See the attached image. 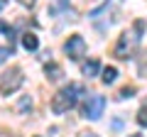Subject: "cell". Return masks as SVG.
Instances as JSON below:
<instances>
[{"label":"cell","instance_id":"cell-10","mask_svg":"<svg viewBox=\"0 0 147 137\" xmlns=\"http://www.w3.org/2000/svg\"><path fill=\"white\" fill-rule=\"evenodd\" d=\"M12 54V47H0V64H5V59Z\"/></svg>","mask_w":147,"mask_h":137},{"label":"cell","instance_id":"cell-12","mask_svg":"<svg viewBox=\"0 0 147 137\" xmlns=\"http://www.w3.org/2000/svg\"><path fill=\"white\" fill-rule=\"evenodd\" d=\"M132 95H135V88H132V86H130V88H123L118 98H132Z\"/></svg>","mask_w":147,"mask_h":137},{"label":"cell","instance_id":"cell-4","mask_svg":"<svg viewBox=\"0 0 147 137\" xmlns=\"http://www.w3.org/2000/svg\"><path fill=\"white\" fill-rule=\"evenodd\" d=\"M64 52L69 54V59L79 61V59L86 54V42H84V37H79V34L69 37V39H66V44H64Z\"/></svg>","mask_w":147,"mask_h":137},{"label":"cell","instance_id":"cell-15","mask_svg":"<svg viewBox=\"0 0 147 137\" xmlns=\"http://www.w3.org/2000/svg\"><path fill=\"white\" fill-rule=\"evenodd\" d=\"M86 137H98V135H93V132H88V135H86Z\"/></svg>","mask_w":147,"mask_h":137},{"label":"cell","instance_id":"cell-6","mask_svg":"<svg viewBox=\"0 0 147 137\" xmlns=\"http://www.w3.org/2000/svg\"><path fill=\"white\" fill-rule=\"evenodd\" d=\"M22 47H25L27 52H34V49L39 47V39H37L34 34H30V32H27V34H22Z\"/></svg>","mask_w":147,"mask_h":137},{"label":"cell","instance_id":"cell-7","mask_svg":"<svg viewBox=\"0 0 147 137\" xmlns=\"http://www.w3.org/2000/svg\"><path fill=\"white\" fill-rule=\"evenodd\" d=\"M44 71H47V76L52 81H57V79H61L64 76V71H61V66H59V64H47V66H44Z\"/></svg>","mask_w":147,"mask_h":137},{"label":"cell","instance_id":"cell-14","mask_svg":"<svg viewBox=\"0 0 147 137\" xmlns=\"http://www.w3.org/2000/svg\"><path fill=\"white\" fill-rule=\"evenodd\" d=\"M20 3H22V5H27V7H32V5H34V0H20Z\"/></svg>","mask_w":147,"mask_h":137},{"label":"cell","instance_id":"cell-18","mask_svg":"<svg viewBox=\"0 0 147 137\" xmlns=\"http://www.w3.org/2000/svg\"><path fill=\"white\" fill-rule=\"evenodd\" d=\"M100 3H103V0H100Z\"/></svg>","mask_w":147,"mask_h":137},{"label":"cell","instance_id":"cell-16","mask_svg":"<svg viewBox=\"0 0 147 137\" xmlns=\"http://www.w3.org/2000/svg\"><path fill=\"white\" fill-rule=\"evenodd\" d=\"M132 137H140V135H132Z\"/></svg>","mask_w":147,"mask_h":137},{"label":"cell","instance_id":"cell-9","mask_svg":"<svg viewBox=\"0 0 147 137\" xmlns=\"http://www.w3.org/2000/svg\"><path fill=\"white\" fill-rule=\"evenodd\" d=\"M98 74V59H91L84 64V76H96Z\"/></svg>","mask_w":147,"mask_h":137},{"label":"cell","instance_id":"cell-17","mask_svg":"<svg viewBox=\"0 0 147 137\" xmlns=\"http://www.w3.org/2000/svg\"><path fill=\"white\" fill-rule=\"evenodd\" d=\"M0 5H3V0H0Z\"/></svg>","mask_w":147,"mask_h":137},{"label":"cell","instance_id":"cell-13","mask_svg":"<svg viewBox=\"0 0 147 137\" xmlns=\"http://www.w3.org/2000/svg\"><path fill=\"white\" fill-rule=\"evenodd\" d=\"M17 108H20V110H27V108H32V100H30V98H22Z\"/></svg>","mask_w":147,"mask_h":137},{"label":"cell","instance_id":"cell-1","mask_svg":"<svg viewBox=\"0 0 147 137\" xmlns=\"http://www.w3.org/2000/svg\"><path fill=\"white\" fill-rule=\"evenodd\" d=\"M81 93H84V86H81V83L64 86V88L52 98V113H54V115H64V113H69L74 105H76V100H79Z\"/></svg>","mask_w":147,"mask_h":137},{"label":"cell","instance_id":"cell-3","mask_svg":"<svg viewBox=\"0 0 147 137\" xmlns=\"http://www.w3.org/2000/svg\"><path fill=\"white\" fill-rule=\"evenodd\" d=\"M22 81H25V76H22L20 68H10V71H5V74L0 76V93H5V95L15 93V91L22 86Z\"/></svg>","mask_w":147,"mask_h":137},{"label":"cell","instance_id":"cell-5","mask_svg":"<svg viewBox=\"0 0 147 137\" xmlns=\"http://www.w3.org/2000/svg\"><path fill=\"white\" fill-rule=\"evenodd\" d=\"M103 108H105L103 95H88V100H86V105H84V115L91 118V120H98L103 115Z\"/></svg>","mask_w":147,"mask_h":137},{"label":"cell","instance_id":"cell-11","mask_svg":"<svg viewBox=\"0 0 147 137\" xmlns=\"http://www.w3.org/2000/svg\"><path fill=\"white\" fill-rule=\"evenodd\" d=\"M137 122H140L142 127L147 125V108H140V113H137Z\"/></svg>","mask_w":147,"mask_h":137},{"label":"cell","instance_id":"cell-8","mask_svg":"<svg viewBox=\"0 0 147 137\" xmlns=\"http://www.w3.org/2000/svg\"><path fill=\"white\" fill-rule=\"evenodd\" d=\"M100 79H103V83H113V81L118 79V68H115V66H105Z\"/></svg>","mask_w":147,"mask_h":137},{"label":"cell","instance_id":"cell-2","mask_svg":"<svg viewBox=\"0 0 147 137\" xmlns=\"http://www.w3.org/2000/svg\"><path fill=\"white\" fill-rule=\"evenodd\" d=\"M142 30H145V22L137 20L135 27H132V30H127L125 34L118 39V47H115V56H118V59H130L132 54H135L137 44H140V34H142Z\"/></svg>","mask_w":147,"mask_h":137}]
</instances>
